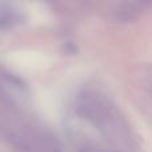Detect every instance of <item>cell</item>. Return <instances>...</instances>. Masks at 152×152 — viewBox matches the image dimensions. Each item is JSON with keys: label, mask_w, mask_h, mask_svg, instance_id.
Wrapping results in <instances>:
<instances>
[{"label": "cell", "mask_w": 152, "mask_h": 152, "mask_svg": "<svg viewBox=\"0 0 152 152\" xmlns=\"http://www.w3.org/2000/svg\"><path fill=\"white\" fill-rule=\"evenodd\" d=\"M24 21V16L12 4L0 3V29H11Z\"/></svg>", "instance_id": "6da1fadb"}, {"label": "cell", "mask_w": 152, "mask_h": 152, "mask_svg": "<svg viewBox=\"0 0 152 152\" xmlns=\"http://www.w3.org/2000/svg\"><path fill=\"white\" fill-rule=\"evenodd\" d=\"M140 11H142V4L140 3H126L121 7H119V10L116 11V18L119 20L129 21L136 18Z\"/></svg>", "instance_id": "7a4b0ae2"}]
</instances>
